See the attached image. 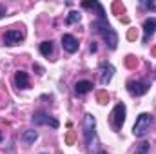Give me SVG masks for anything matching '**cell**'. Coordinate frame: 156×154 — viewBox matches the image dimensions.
Wrapping results in <instances>:
<instances>
[{
	"label": "cell",
	"instance_id": "cell-22",
	"mask_svg": "<svg viewBox=\"0 0 156 154\" xmlns=\"http://www.w3.org/2000/svg\"><path fill=\"white\" fill-rule=\"evenodd\" d=\"M127 38H129V40H134V38H136V31H134V29H129V33H127Z\"/></svg>",
	"mask_w": 156,
	"mask_h": 154
},
{
	"label": "cell",
	"instance_id": "cell-16",
	"mask_svg": "<svg viewBox=\"0 0 156 154\" xmlns=\"http://www.w3.org/2000/svg\"><path fill=\"white\" fill-rule=\"evenodd\" d=\"M96 100H98V103H107L109 102V94L105 91H98L96 93Z\"/></svg>",
	"mask_w": 156,
	"mask_h": 154
},
{
	"label": "cell",
	"instance_id": "cell-18",
	"mask_svg": "<svg viewBox=\"0 0 156 154\" xmlns=\"http://www.w3.org/2000/svg\"><path fill=\"white\" fill-rule=\"evenodd\" d=\"M125 65H127L129 69H134V67L138 65V60H136V58H134L133 54H129V56L125 58Z\"/></svg>",
	"mask_w": 156,
	"mask_h": 154
},
{
	"label": "cell",
	"instance_id": "cell-7",
	"mask_svg": "<svg viewBox=\"0 0 156 154\" xmlns=\"http://www.w3.org/2000/svg\"><path fill=\"white\" fill-rule=\"evenodd\" d=\"M115 75V67L109 64V62H102L100 64V83L102 85H107Z\"/></svg>",
	"mask_w": 156,
	"mask_h": 154
},
{
	"label": "cell",
	"instance_id": "cell-3",
	"mask_svg": "<svg viewBox=\"0 0 156 154\" xmlns=\"http://www.w3.org/2000/svg\"><path fill=\"white\" fill-rule=\"evenodd\" d=\"M153 121H154L153 114H149V113H142V114L136 118L134 125H133V134H134L136 138H144V136L151 131Z\"/></svg>",
	"mask_w": 156,
	"mask_h": 154
},
{
	"label": "cell",
	"instance_id": "cell-11",
	"mask_svg": "<svg viewBox=\"0 0 156 154\" xmlns=\"http://www.w3.org/2000/svg\"><path fill=\"white\" fill-rule=\"evenodd\" d=\"M15 85L18 89H29L31 87V82H29V76L26 71H16L15 73Z\"/></svg>",
	"mask_w": 156,
	"mask_h": 154
},
{
	"label": "cell",
	"instance_id": "cell-15",
	"mask_svg": "<svg viewBox=\"0 0 156 154\" xmlns=\"http://www.w3.org/2000/svg\"><path fill=\"white\" fill-rule=\"evenodd\" d=\"M80 20H82V15H80L78 11H71V13L67 15V18H66L67 26H73V24H78Z\"/></svg>",
	"mask_w": 156,
	"mask_h": 154
},
{
	"label": "cell",
	"instance_id": "cell-19",
	"mask_svg": "<svg viewBox=\"0 0 156 154\" xmlns=\"http://www.w3.org/2000/svg\"><path fill=\"white\" fill-rule=\"evenodd\" d=\"M123 11H125V7L122 2H113V13L115 15H123Z\"/></svg>",
	"mask_w": 156,
	"mask_h": 154
},
{
	"label": "cell",
	"instance_id": "cell-17",
	"mask_svg": "<svg viewBox=\"0 0 156 154\" xmlns=\"http://www.w3.org/2000/svg\"><path fill=\"white\" fill-rule=\"evenodd\" d=\"M147 152H149V143L147 142H142L134 151V154H147Z\"/></svg>",
	"mask_w": 156,
	"mask_h": 154
},
{
	"label": "cell",
	"instance_id": "cell-27",
	"mask_svg": "<svg viewBox=\"0 0 156 154\" xmlns=\"http://www.w3.org/2000/svg\"><path fill=\"white\" fill-rule=\"evenodd\" d=\"M0 142H2V132H0Z\"/></svg>",
	"mask_w": 156,
	"mask_h": 154
},
{
	"label": "cell",
	"instance_id": "cell-6",
	"mask_svg": "<svg viewBox=\"0 0 156 154\" xmlns=\"http://www.w3.org/2000/svg\"><path fill=\"white\" fill-rule=\"evenodd\" d=\"M31 120H33V123H35V125H51L53 129H58V125H60L56 118L49 116L47 113H44V111H38V113H35Z\"/></svg>",
	"mask_w": 156,
	"mask_h": 154
},
{
	"label": "cell",
	"instance_id": "cell-26",
	"mask_svg": "<svg viewBox=\"0 0 156 154\" xmlns=\"http://www.w3.org/2000/svg\"><path fill=\"white\" fill-rule=\"evenodd\" d=\"M98 154H105V152H104V151H100V152H98Z\"/></svg>",
	"mask_w": 156,
	"mask_h": 154
},
{
	"label": "cell",
	"instance_id": "cell-23",
	"mask_svg": "<svg viewBox=\"0 0 156 154\" xmlns=\"http://www.w3.org/2000/svg\"><path fill=\"white\" fill-rule=\"evenodd\" d=\"M5 13H7V7H5L4 4H0V18H2V16H5Z\"/></svg>",
	"mask_w": 156,
	"mask_h": 154
},
{
	"label": "cell",
	"instance_id": "cell-25",
	"mask_svg": "<svg viewBox=\"0 0 156 154\" xmlns=\"http://www.w3.org/2000/svg\"><path fill=\"white\" fill-rule=\"evenodd\" d=\"M151 53H153V56H156V47H153V51H151Z\"/></svg>",
	"mask_w": 156,
	"mask_h": 154
},
{
	"label": "cell",
	"instance_id": "cell-2",
	"mask_svg": "<svg viewBox=\"0 0 156 154\" xmlns=\"http://www.w3.org/2000/svg\"><path fill=\"white\" fill-rule=\"evenodd\" d=\"M91 29L96 33V35H100L104 42H105V45L109 47V49H116L118 47V35L115 33V29L109 26V22H107V18H98V20H94L93 24H91Z\"/></svg>",
	"mask_w": 156,
	"mask_h": 154
},
{
	"label": "cell",
	"instance_id": "cell-9",
	"mask_svg": "<svg viewBox=\"0 0 156 154\" xmlns=\"http://www.w3.org/2000/svg\"><path fill=\"white\" fill-rule=\"evenodd\" d=\"M62 47H64V51H67V53H76L78 47H80V44H78V40L73 37V35H64L62 37Z\"/></svg>",
	"mask_w": 156,
	"mask_h": 154
},
{
	"label": "cell",
	"instance_id": "cell-20",
	"mask_svg": "<svg viewBox=\"0 0 156 154\" xmlns=\"http://www.w3.org/2000/svg\"><path fill=\"white\" fill-rule=\"evenodd\" d=\"M66 143H67V145H73V143H75V132H73V131L67 132V136H66Z\"/></svg>",
	"mask_w": 156,
	"mask_h": 154
},
{
	"label": "cell",
	"instance_id": "cell-12",
	"mask_svg": "<svg viewBox=\"0 0 156 154\" xmlns=\"http://www.w3.org/2000/svg\"><path fill=\"white\" fill-rule=\"evenodd\" d=\"M89 91H93V82H89V80H80L75 83V93L76 94H85V93H89Z\"/></svg>",
	"mask_w": 156,
	"mask_h": 154
},
{
	"label": "cell",
	"instance_id": "cell-24",
	"mask_svg": "<svg viewBox=\"0 0 156 154\" xmlns=\"http://www.w3.org/2000/svg\"><path fill=\"white\" fill-rule=\"evenodd\" d=\"M89 49H91V53H96V49H98V47H96V44H94V42H91Z\"/></svg>",
	"mask_w": 156,
	"mask_h": 154
},
{
	"label": "cell",
	"instance_id": "cell-4",
	"mask_svg": "<svg viewBox=\"0 0 156 154\" xmlns=\"http://www.w3.org/2000/svg\"><path fill=\"white\" fill-rule=\"evenodd\" d=\"M125 113H127V109H125L123 103H116V105H115V109H113L111 114H109V123H111L113 131L118 132V131L122 129V125H123V121H125Z\"/></svg>",
	"mask_w": 156,
	"mask_h": 154
},
{
	"label": "cell",
	"instance_id": "cell-5",
	"mask_svg": "<svg viewBox=\"0 0 156 154\" xmlns=\"http://www.w3.org/2000/svg\"><path fill=\"white\" fill-rule=\"evenodd\" d=\"M149 87H151V83L145 80H129L127 82V91L133 96H144L149 91Z\"/></svg>",
	"mask_w": 156,
	"mask_h": 154
},
{
	"label": "cell",
	"instance_id": "cell-21",
	"mask_svg": "<svg viewBox=\"0 0 156 154\" xmlns=\"http://www.w3.org/2000/svg\"><path fill=\"white\" fill-rule=\"evenodd\" d=\"M140 5L145 9H154V2H140Z\"/></svg>",
	"mask_w": 156,
	"mask_h": 154
},
{
	"label": "cell",
	"instance_id": "cell-1",
	"mask_svg": "<svg viewBox=\"0 0 156 154\" xmlns=\"http://www.w3.org/2000/svg\"><path fill=\"white\" fill-rule=\"evenodd\" d=\"M83 142H85V149L91 154H98L102 151L100 147V140L96 134V118L87 113L83 116Z\"/></svg>",
	"mask_w": 156,
	"mask_h": 154
},
{
	"label": "cell",
	"instance_id": "cell-13",
	"mask_svg": "<svg viewBox=\"0 0 156 154\" xmlns=\"http://www.w3.org/2000/svg\"><path fill=\"white\" fill-rule=\"evenodd\" d=\"M53 53H55V44H53L51 40H45V42H42V44H40V54H44V56L51 58V56H53Z\"/></svg>",
	"mask_w": 156,
	"mask_h": 154
},
{
	"label": "cell",
	"instance_id": "cell-14",
	"mask_svg": "<svg viewBox=\"0 0 156 154\" xmlns=\"http://www.w3.org/2000/svg\"><path fill=\"white\" fill-rule=\"evenodd\" d=\"M22 140H24L26 143H35V142L38 140V132H37L35 129H29V131H26V132L22 134Z\"/></svg>",
	"mask_w": 156,
	"mask_h": 154
},
{
	"label": "cell",
	"instance_id": "cell-28",
	"mask_svg": "<svg viewBox=\"0 0 156 154\" xmlns=\"http://www.w3.org/2000/svg\"><path fill=\"white\" fill-rule=\"evenodd\" d=\"M42 154H47V152H42Z\"/></svg>",
	"mask_w": 156,
	"mask_h": 154
},
{
	"label": "cell",
	"instance_id": "cell-10",
	"mask_svg": "<svg viewBox=\"0 0 156 154\" xmlns=\"http://www.w3.org/2000/svg\"><path fill=\"white\" fill-rule=\"evenodd\" d=\"M156 33V18H145L144 22V44H147L149 38Z\"/></svg>",
	"mask_w": 156,
	"mask_h": 154
},
{
	"label": "cell",
	"instance_id": "cell-8",
	"mask_svg": "<svg viewBox=\"0 0 156 154\" xmlns=\"http://www.w3.org/2000/svg\"><path fill=\"white\" fill-rule=\"evenodd\" d=\"M22 40H24V31H20V29H9L4 35V44L5 45H16Z\"/></svg>",
	"mask_w": 156,
	"mask_h": 154
}]
</instances>
